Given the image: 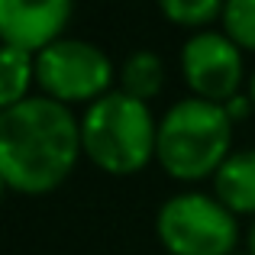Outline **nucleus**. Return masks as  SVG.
Listing matches in <instances>:
<instances>
[{"mask_svg": "<svg viewBox=\"0 0 255 255\" xmlns=\"http://www.w3.org/2000/svg\"><path fill=\"white\" fill-rule=\"evenodd\" d=\"M81 149V123L62 100L42 94L0 110V178L10 191H55Z\"/></svg>", "mask_w": 255, "mask_h": 255, "instance_id": "nucleus-1", "label": "nucleus"}, {"mask_svg": "<svg viewBox=\"0 0 255 255\" xmlns=\"http://www.w3.org/2000/svg\"><path fill=\"white\" fill-rule=\"evenodd\" d=\"M233 139V117L226 107L204 97L178 100L165 110L158 123L155 158L171 178L197 181L207 174H217V168L230 158Z\"/></svg>", "mask_w": 255, "mask_h": 255, "instance_id": "nucleus-2", "label": "nucleus"}, {"mask_svg": "<svg viewBox=\"0 0 255 255\" xmlns=\"http://www.w3.org/2000/svg\"><path fill=\"white\" fill-rule=\"evenodd\" d=\"M158 126L142 100L107 91L81 117V145L94 165L113 174L139 171L155 152Z\"/></svg>", "mask_w": 255, "mask_h": 255, "instance_id": "nucleus-3", "label": "nucleus"}, {"mask_svg": "<svg viewBox=\"0 0 255 255\" xmlns=\"http://www.w3.org/2000/svg\"><path fill=\"white\" fill-rule=\"evenodd\" d=\"M155 233L171 255H233L239 236L230 207L197 191L165 200L155 217Z\"/></svg>", "mask_w": 255, "mask_h": 255, "instance_id": "nucleus-4", "label": "nucleus"}, {"mask_svg": "<svg viewBox=\"0 0 255 255\" xmlns=\"http://www.w3.org/2000/svg\"><path fill=\"white\" fill-rule=\"evenodd\" d=\"M36 81L45 97L62 104L68 100H97L113 81V65L104 49L87 39H55L36 52Z\"/></svg>", "mask_w": 255, "mask_h": 255, "instance_id": "nucleus-5", "label": "nucleus"}, {"mask_svg": "<svg viewBox=\"0 0 255 255\" xmlns=\"http://www.w3.org/2000/svg\"><path fill=\"white\" fill-rule=\"evenodd\" d=\"M181 71L197 97L233 100L243 81V52L226 32H194L181 45Z\"/></svg>", "mask_w": 255, "mask_h": 255, "instance_id": "nucleus-6", "label": "nucleus"}, {"mask_svg": "<svg viewBox=\"0 0 255 255\" xmlns=\"http://www.w3.org/2000/svg\"><path fill=\"white\" fill-rule=\"evenodd\" d=\"M71 19V0H0V36L3 45L42 52Z\"/></svg>", "mask_w": 255, "mask_h": 255, "instance_id": "nucleus-7", "label": "nucleus"}, {"mask_svg": "<svg viewBox=\"0 0 255 255\" xmlns=\"http://www.w3.org/2000/svg\"><path fill=\"white\" fill-rule=\"evenodd\" d=\"M213 187L233 213H255V149L233 152L213 174Z\"/></svg>", "mask_w": 255, "mask_h": 255, "instance_id": "nucleus-8", "label": "nucleus"}, {"mask_svg": "<svg viewBox=\"0 0 255 255\" xmlns=\"http://www.w3.org/2000/svg\"><path fill=\"white\" fill-rule=\"evenodd\" d=\"M162 81H165V68H162V58L149 49H139L132 52L129 58L123 62L120 68V91L129 94L136 100H152L158 91H162Z\"/></svg>", "mask_w": 255, "mask_h": 255, "instance_id": "nucleus-9", "label": "nucleus"}, {"mask_svg": "<svg viewBox=\"0 0 255 255\" xmlns=\"http://www.w3.org/2000/svg\"><path fill=\"white\" fill-rule=\"evenodd\" d=\"M0 68H3V81H0V104L13 107L19 100H26V87L36 78V58L26 49L16 45H3L0 52Z\"/></svg>", "mask_w": 255, "mask_h": 255, "instance_id": "nucleus-10", "label": "nucleus"}, {"mask_svg": "<svg viewBox=\"0 0 255 255\" xmlns=\"http://www.w3.org/2000/svg\"><path fill=\"white\" fill-rule=\"evenodd\" d=\"M223 29L239 49H255V0H226Z\"/></svg>", "mask_w": 255, "mask_h": 255, "instance_id": "nucleus-11", "label": "nucleus"}, {"mask_svg": "<svg viewBox=\"0 0 255 255\" xmlns=\"http://www.w3.org/2000/svg\"><path fill=\"white\" fill-rule=\"evenodd\" d=\"M226 0H158L162 13L178 26H207L217 13H223Z\"/></svg>", "mask_w": 255, "mask_h": 255, "instance_id": "nucleus-12", "label": "nucleus"}, {"mask_svg": "<svg viewBox=\"0 0 255 255\" xmlns=\"http://www.w3.org/2000/svg\"><path fill=\"white\" fill-rule=\"evenodd\" d=\"M226 113H230V117H243V113H246V100L243 97H233L230 104H226Z\"/></svg>", "mask_w": 255, "mask_h": 255, "instance_id": "nucleus-13", "label": "nucleus"}, {"mask_svg": "<svg viewBox=\"0 0 255 255\" xmlns=\"http://www.w3.org/2000/svg\"><path fill=\"white\" fill-rule=\"evenodd\" d=\"M249 255H255V220H252V226H249Z\"/></svg>", "mask_w": 255, "mask_h": 255, "instance_id": "nucleus-14", "label": "nucleus"}, {"mask_svg": "<svg viewBox=\"0 0 255 255\" xmlns=\"http://www.w3.org/2000/svg\"><path fill=\"white\" fill-rule=\"evenodd\" d=\"M249 97H252V104H255V71H252V78H249Z\"/></svg>", "mask_w": 255, "mask_h": 255, "instance_id": "nucleus-15", "label": "nucleus"}]
</instances>
